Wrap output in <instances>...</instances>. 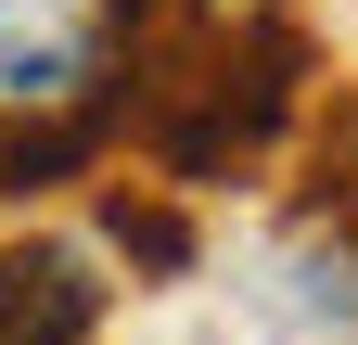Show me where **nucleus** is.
Here are the masks:
<instances>
[{"label":"nucleus","instance_id":"f257e3e1","mask_svg":"<svg viewBox=\"0 0 358 345\" xmlns=\"http://www.w3.org/2000/svg\"><path fill=\"white\" fill-rule=\"evenodd\" d=\"M115 0H0V128H90L115 115Z\"/></svg>","mask_w":358,"mask_h":345},{"label":"nucleus","instance_id":"f03ea898","mask_svg":"<svg viewBox=\"0 0 358 345\" xmlns=\"http://www.w3.org/2000/svg\"><path fill=\"white\" fill-rule=\"evenodd\" d=\"M103 320V281H90L77 243H13L0 256V345H90Z\"/></svg>","mask_w":358,"mask_h":345}]
</instances>
